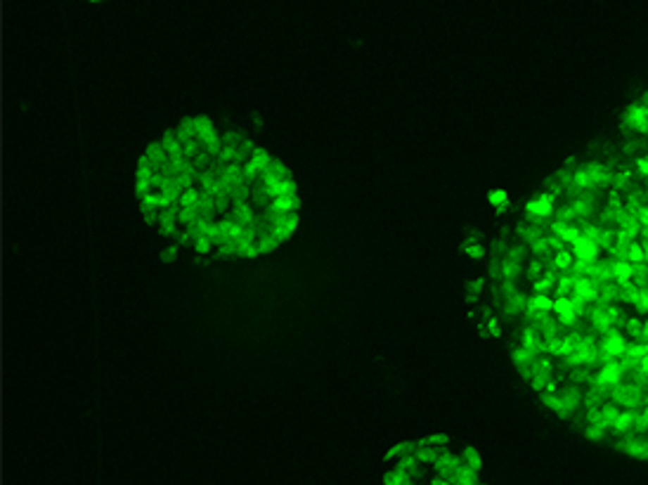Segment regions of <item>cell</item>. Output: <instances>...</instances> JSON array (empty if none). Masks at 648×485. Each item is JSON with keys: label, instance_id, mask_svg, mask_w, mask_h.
I'll return each instance as SVG.
<instances>
[{"label": "cell", "instance_id": "5b68a950", "mask_svg": "<svg viewBox=\"0 0 648 485\" xmlns=\"http://www.w3.org/2000/svg\"><path fill=\"white\" fill-rule=\"evenodd\" d=\"M490 202H492L494 206H499V209H506V195H504V192H492V195H490Z\"/></svg>", "mask_w": 648, "mask_h": 485}, {"label": "cell", "instance_id": "277c9868", "mask_svg": "<svg viewBox=\"0 0 648 485\" xmlns=\"http://www.w3.org/2000/svg\"><path fill=\"white\" fill-rule=\"evenodd\" d=\"M634 168H637L639 176L648 178V156L644 154V156H637V159H634Z\"/></svg>", "mask_w": 648, "mask_h": 485}, {"label": "cell", "instance_id": "3957f363", "mask_svg": "<svg viewBox=\"0 0 648 485\" xmlns=\"http://www.w3.org/2000/svg\"><path fill=\"white\" fill-rule=\"evenodd\" d=\"M625 123H627V128H632V130H637L639 135H644V133H648V109L644 107V104H632L625 114Z\"/></svg>", "mask_w": 648, "mask_h": 485}, {"label": "cell", "instance_id": "6da1fadb", "mask_svg": "<svg viewBox=\"0 0 648 485\" xmlns=\"http://www.w3.org/2000/svg\"><path fill=\"white\" fill-rule=\"evenodd\" d=\"M133 197L156 237L228 263L277 254L303 218L289 166L247 133L201 114L168 125L140 152Z\"/></svg>", "mask_w": 648, "mask_h": 485}, {"label": "cell", "instance_id": "7a4b0ae2", "mask_svg": "<svg viewBox=\"0 0 648 485\" xmlns=\"http://www.w3.org/2000/svg\"><path fill=\"white\" fill-rule=\"evenodd\" d=\"M379 485H492L471 445L431 431L395 443L383 455Z\"/></svg>", "mask_w": 648, "mask_h": 485}]
</instances>
